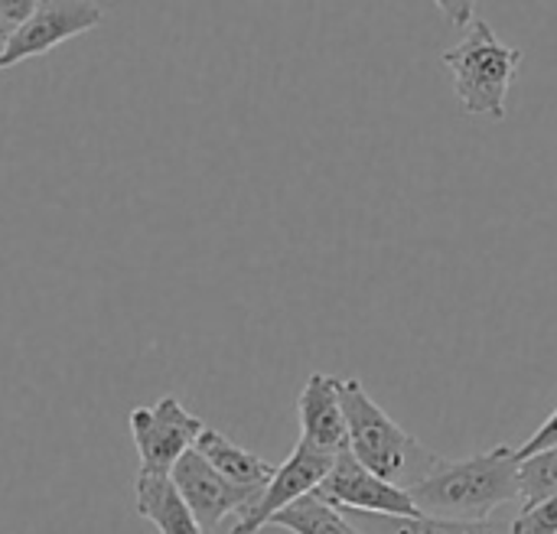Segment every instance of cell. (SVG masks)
Instances as JSON below:
<instances>
[{
    "instance_id": "obj_1",
    "label": "cell",
    "mask_w": 557,
    "mask_h": 534,
    "mask_svg": "<svg viewBox=\"0 0 557 534\" xmlns=\"http://www.w3.org/2000/svg\"><path fill=\"white\" fill-rule=\"evenodd\" d=\"M519 454L516 447H493L467 460H444L408 489L421 516L447 522H486L496 509L519 502Z\"/></svg>"
},
{
    "instance_id": "obj_2",
    "label": "cell",
    "mask_w": 557,
    "mask_h": 534,
    "mask_svg": "<svg viewBox=\"0 0 557 534\" xmlns=\"http://www.w3.org/2000/svg\"><path fill=\"white\" fill-rule=\"evenodd\" d=\"M336 388L349 424V454L369 473L408 493L441 463L434 450H428L385 414V408L366 392L359 378H336Z\"/></svg>"
},
{
    "instance_id": "obj_3",
    "label": "cell",
    "mask_w": 557,
    "mask_h": 534,
    "mask_svg": "<svg viewBox=\"0 0 557 534\" xmlns=\"http://www.w3.org/2000/svg\"><path fill=\"white\" fill-rule=\"evenodd\" d=\"M522 49L503 42L483 16H476L463 39L441 55L463 111L490 121H503L509 114V88L522 72Z\"/></svg>"
},
{
    "instance_id": "obj_4",
    "label": "cell",
    "mask_w": 557,
    "mask_h": 534,
    "mask_svg": "<svg viewBox=\"0 0 557 534\" xmlns=\"http://www.w3.org/2000/svg\"><path fill=\"white\" fill-rule=\"evenodd\" d=\"M127 431L140 457V476H170L173 467L196 447L206 421L189 414L180 398L163 395L157 405L134 408L127 414Z\"/></svg>"
},
{
    "instance_id": "obj_5",
    "label": "cell",
    "mask_w": 557,
    "mask_h": 534,
    "mask_svg": "<svg viewBox=\"0 0 557 534\" xmlns=\"http://www.w3.org/2000/svg\"><path fill=\"white\" fill-rule=\"evenodd\" d=\"M101 20H104V10L91 0H42V3H36L33 16L3 46L0 69L36 59V55L62 46L65 39H75V36L95 29Z\"/></svg>"
},
{
    "instance_id": "obj_6",
    "label": "cell",
    "mask_w": 557,
    "mask_h": 534,
    "mask_svg": "<svg viewBox=\"0 0 557 534\" xmlns=\"http://www.w3.org/2000/svg\"><path fill=\"white\" fill-rule=\"evenodd\" d=\"M317 496L343 512H359V516H382V519H414L421 516L411 496L375 473H369L349 450L336 457L330 476L317 489Z\"/></svg>"
},
{
    "instance_id": "obj_7",
    "label": "cell",
    "mask_w": 557,
    "mask_h": 534,
    "mask_svg": "<svg viewBox=\"0 0 557 534\" xmlns=\"http://www.w3.org/2000/svg\"><path fill=\"white\" fill-rule=\"evenodd\" d=\"M170 483L176 486L180 499L186 502V509L193 512V519L199 522V529L206 534H212L228 516H245L261 493L255 489H238L228 480H222L196 450H189L170 473Z\"/></svg>"
},
{
    "instance_id": "obj_8",
    "label": "cell",
    "mask_w": 557,
    "mask_h": 534,
    "mask_svg": "<svg viewBox=\"0 0 557 534\" xmlns=\"http://www.w3.org/2000/svg\"><path fill=\"white\" fill-rule=\"evenodd\" d=\"M333 463H336V457H326V454L297 440L290 457L277 467L274 480L264 486L261 499L242 519H235V529L228 534H258L261 529H268L277 512H284L297 499L317 493L323 486V480L330 476Z\"/></svg>"
},
{
    "instance_id": "obj_9",
    "label": "cell",
    "mask_w": 557,
    "mask_h": 534,
    "mask_svg": "<svg viewBox=\"0 0 557 534\" xmlns=\"http://www.w3.org/2000/svg\"><path fill=\"white\" fill-rule=\"evenodd\" d=\"M297 418H300V444L326 457H339L349 450V424L339 401L336 375L313 372L307 378L297 398Z\"/></svg>"
},
{
    "instance_id": "obj_10",
    "label": "cell",
    "mask_w": 557,
    "mask_h": 534,
    "mask_svg": "<svg viewBox=\"0 0 557 534\" xmlns=\"http://www.w3.org/2000/svg\"><path fill=\"white\" fill-rule=\"evenodd\" d=\"M193 450H196L222 480H228V483L238 486V489H255V493H261V489L274 480V473H277L274 463H268L264 457H258V454H251V450L232 444V440H228L222 431H215V427H206V431L199 434V440H196Z\"/></svg>"
},
{
    "instance_id": "obj_11",
    "label": "cell",
    "mask_w": 557,
    "mask_h": 534,
    "mask_svg": "<svg viewBox=\"0 0 557 534\" xmlns=\"http://www.w3.org/2000/svg\"><path fill=\"white\" fill-rule=\"evenodd\" d=\"M134 499L140 519H147L160 534H206L180 499L170 476H137Z\"/></svg>"
},
{
    "instance_id": "obj_12",
    "label": "cell",
    "mask_w": 557,
    "mask_h": 534,
    "mask_svg": "<svg viewBox=\"0 0 557 534\" xmlns=\"http://www.w3.org/2000/svg\"><path fill=\"white\" fill-rule=\"evenodd\" d=\"M346 516L366 534H509V525L496 519L447 522V519H431V516H414V519H382V516H359V512H346Z\"/></svg>"
},
{
    "instance_id": "obj_13",
    "label": "cell",
    "mask_w": 557,
    "mask_h": 534,
    "mask_svg": "<svg viewBox=\"0 0 557 534\" xmlns=\"http://www.w3.org/2000/svg\"><path fill=\"white\" fill-rule=\"evenodd\" d=\"M271 529H284L290 534H366L359 532L349 516L330 502H323L317 493L297 499L294 506H287L284 512H277L271 519Z\"/></svg>"
},
{
    "instance_id": "obj_14",
    "label": "cell",
    "mask_w": 557,
    "mask_h": 534,
    "mask_svg": "<svg viewBox=\"0 0 557 534\" xmlns=\"http://www.w3.org/2000/svg\"><path fill=\"white\" fill-rule=\"evenodd\" d=\"M557 496V447H548L519 467V499L525 506H539Z\"/></svg>"
},
{
    "instance_id": "obj_15",
    "label": "cell",
    "mask_w": 557,
    "mask_h": 534,
    "mask_svg": "<svg viewBox=\"0 0 557 534\" xmlns=\"http://www.w3.org/2000/svg\"><path fill=\"white\" fill-rule=\"evenodd\" d=\"M509 534H557V496L539 506H522V512L509 522Z\"/></svg>"
},
{
    "instance_id": "obj_16",
    "label": "cell",
    "mask_w": 557,
    "mask_h": 534,
    "mask_svg": "<svg viewBox=\"0 0 557 534\" xmlns=\"http://www.w3.org/2000/svg\"><path fill=\"white\" fill-rule=\"evenodd\" d=\"M36 0H0V52L13 39V33L33 16Z\"/></svg>"
},
{
    "instance_id": "obj_17",
    "label": "cell",
    "mask_w": 557,
    "mask_h": 534,
    "mask_svg": "<svg viewBox=\"0 0 557 534\" xmlns=\"http://www.w3.org/2000/svg\"><path fill=\"white\" fill-rule=\"evenodd\" d=\"M548 447H557V408L545 418V424L522 447H516V454H519V460H529V457H535V454H542Z\"/></svg>"
},
{
    "instance_id": "obj_18",
    "label": "cell",
    "mask_w": 557,
    "mask_h": 534,
    "mask_svg": "<svg viewBox=\"0 0 557 534\" xmlns=\"http://www.w3.org/2000/svg\"><path fill=\"white\" fill-rule=\"evenodd\" d=\"M441 10L457 23V26H470L480 13L473 10V3H441Z\"/></svg>"
}]
</instances>
